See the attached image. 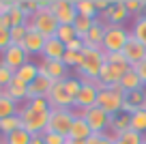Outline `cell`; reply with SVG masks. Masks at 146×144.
Listing matches in <instances>:
<instances>
[{
	"instance_id": "30",
	"label": "cell",
	"mask_w": 146,
	"mask_h": 144,
	"mask_svg": "<svg viewBox=\"0 0 146 144\" xmlns=\"http://www.w3.org/2000/svg\"><path fill=\"white\" fill-rule=\"evenodd\" d=\"M131 129L137 131V133H142L146 138V110H135V112L131 114Z\"/></svg>"
},
{
	"instance_id": "45",
	"label": "cell",
	"mask_w": 146,
	"mask_h": 144,
	"mask_svg": "<svg viewBox=\"0 0 146 144\" xmlns=\"http://www.w3.org/2000/svg\"><path fill=\"white\" fill-rule=\"evenodd\" d=\"M9 45H11V35H9V30H0V54H2Z\"/></svg>"
},
{
	"instance_id": "8",
	"label": "cell",
	"mask_w": 146,
	"mask_h": 144,
	"mask_svg": "<svg viewBox=\"0 0 146 144\" xmlns=\"http://www.w3.org/2000/svg\"><path fill=\"white\" fill-rule=\"evenodd\" d=\"M50 11L54 13L58 26H73L75 17H78V11H75V2L73 0H52Z\"/></svg>"
},
{
	"instance_id": "3",
	"label": "cell",
	"mask_w": 146,
	"mask_h": 144,
	"mask_svg": "<svg viewBox=\"0 0 146 144\" xmlns=\"http://www.w3.org/2000/svg\"><path fill=\"white\" fill-rule=\"evenodd\" d=\"M123 103H125V93L120 90V86H103L99 90L97 97V105L103 112H108L110 116L123 112Z\"/></svg>"
},
{
	"instance_id": "42",
	"label": "cell",
	"mask_w": 146,
	"mask_h": 144,
	"mask_svg": "<svg viewBox=\"0 0 146 144\" xmlns=\"http://www.w3.org/2000/svg\"><path fill=\"white\" fill-rule=\"evenodd\" d=\"M26 105H30L32 110H36V112H50V103H47V99H30Z\"/></svg>"
},
{
	"instance_id": "5",
	"label": "cell",
	"mask_w": 146,
	"mask_h": 144,
	"mask_svg": "<svg viewBox=\"0 0 146 144\" xmlns=\"http://www.w3.org/2000/svg\"><path fill=\"white\" fill-rule=\"evenodd\" d=\"M28 28L36 30L39 35L45 37V39H52V37H56V30H58V22H56L54 13H52L50 7H47V9H41V11H36V13L32 15L30 22H28Z\"/></svg>"
},
{
	"instance_id": "21",
	"label": "cell",
	"mask_w": 146,
	"mask_h": 144,
	"mask_svg": "<svg viewBox=\"0 0 146 144\" xmlns=\"http://www.w3.org/2000/svg\"><path fill=\"white\" fill-rule=\"evenodd\" d=\"M7 95L17 103H28V84H24L19 77H13L11 84L7 86Z\"/></svg>"
},
{
	"instance_id": "9",
	"label": "cell",
	"mask_w": 146,
	"mask_h": 144,
	"mask_svg": "<svg viewBox=\"0 0 146 144\" xmlns=\"http://www.w3.org/2000/svg\"><path fill=\"white\" fill-rule=\"evenodd\" d=\"M47 103H50L52 110H73L75 99L67 93V88H64V80L62 82H54L50 95H47Z\"/></svg>"
},
{
	"instance_id": "4",
	"label": "cell",
	"mask_w": 146,
	"mask_h": 144,
	"mask_svg": "<svg viewBox=\"0 0 146 144\" xmlns=\"http://www.w3.org/2000/svg\"><path fill=\"white\" fill-rule=\"evenodd\" d=\"M129 37H131V30L125 26H105V37H103L101 50L105 54H118L127 45Z\"/></svg>"
},
{
	"instance_id": "31",
	"label": "cell",
	"mask_w": 146,
	"mask_h": 144,
	"mask_svg": "<svg viewBox=\"0 0 146 144\" xmlns=\"http://www.w3.org/2000/svg\"><path fill=\"white\" fill-rule=\"evenodd\" d=\"M92 24H95V19L84 17V15H78L75 22H73V30H75V35H78L80 39H84V37L88 35V30L92 28Z\"/></svg>"
},
{
	"instance_id": "36",
	"label": "cell",
	"mask_w": 146,
	"mask_h": 144,
	"mask_svg": "<svg viewBox=\"0 0 146 144\" xmlns=\"http://www.w3.org/2000/svg\"><path fill=\"white\" fill-rule=\"evenodd\" d=\"M64 88H67V93L75 99V97L80 95V90H82V80L75 77V75H69L67 80H64Z\"/></svg>"
},
{
	"instance_id": "18",
	"label": "cell",
	"mask_w": 146,
	"mask_h": 144,
	"mask_svg": "<svg viewBox=\"0 0 146 144\" xmlns=\"http://www.w3.org/2000/svg\"><path fill=\"white\" fill-rule=\"evenodd\" d=\"M146 105V88L133 90V93L125 95V103H123V112L125 114H133L135 110H142Z\"/></svg>"
},
{
	"instance_id": "17",
	"label": "cell",
	"mask_w": 146,
	"mask_h": 144,
	"mask_svg": "<svg viewBox=\"0 0 146 144\" xmlns=\"http://www.w3.org/2000/svg\"><path fill=\"white\" fill-rule=\"evenodd\" d=\"M64 54H67V45L64 43H60L56 37L45 39V45H43V52H41L43 60H62Z\"/></svg>"
},
{
	"instance_id": "7",
	"label": "cell",
	"mask_w": 146,
	"mask_h": 144,
	"mask_svg": "<svg viewBox=\"0 0 146 144\" xmlns=\"http://www.w3.org/2000/svg\"><path fill=\"white\" fill-rule=\"evenodd\" d=\"M73 112H75V116H82L84 121L88 123V127L92 129V133H105V131H108L110 114L103 112L99 105H95V108H90V110H84V112H78V110H73Z\"/></svg>"
},
{
	"instance_id": "53",
	"label": "cell",
	"mask_w": 146,
	"mask_h": 144,
	"mask_svg": "<svg viewBox=\"0 0 146 144\" xmlns=\"http://www.w3.org/2000/svg\"><path fill=\"white\" fill-rule=\"evenodd\" d=\"M0 140H2V138H0Z\"/></svg>"
},
{
	"instance_id": "35",
	"label": "cell",
	"mask_w": 146,
	"mask_h": 144,
	"mask_svg": "<svg viewBox=\"0 0 146 144\" xmlns=\"http://www.w3.org/2000/svg\"><path fill=\"white\" fill-rule=\"evenodd\" d=\"M56 39L60 41V43H71L73 39H78V35H75V30H73V26H58V30H56Z\"/></svg>"
},
{
	"instance_id": "1",
	"label": "cell",
	"mask_w": 146,
	"mask_h": 144,
	"mask_svg": "<svg viewBox=\"0 0 146 144\" xmlns=\"http://www.w3.org/2000/svg\"><path fill=\"white\" fill-rule=\"evenodd\" d=\"M84 65L73 73L75 77L84 82V84H95L99 80L101 67L105 65V52L101 47H84Z\"/></svg>"
},
{
	"instance_id": "11",
	"label": "cell",
	"mask_w": 146,
	"mask_h": 144,
	"mask_svg": "<svg viewBox=\"0 0 146 144\" xmlns=\"http://www.w3.org/2000/svg\"><path fill=\"white\" fill-rule=\"evenodd\" d=\"M0 63L5 65V67H9L11 71H17V69H22L26 63H30V56L24 52L22 45H9L5 52H2V60Z\"/></svg>"
},
{
	"instance_id": "2",
	"label": "cell",
	"mask_w": 146,
	"mask_h": 144,
	"mask_svg": "<svg viewBox=\"0 0 146 144\" xmlns=\"http://www.w3.org/2000/svg\"><path fill=\"white\" fill-rule=\"evenodd\" d=\"M50 112H52V110H50ZM50 112H36V110H32L30 105L24 103L22 108H19V112H17L19 121H22V129H24V131H28L30 135L43 133V131L47 129Z\"/></svg>"
},
{
	"instance_id": "44",
	"label": "cell",
	"mask_w": 146,
	"mask_h": 144,
	"mask_svg": "<svg viewBox=\"0 0 146 144\" xmlns=\"http://www.w3.org/2000/svg\"><path fill=\"white\" fill-rule=\"evenodd\" d=\"M84 47H86V45H84V39H73L71 43H67V50L69 52H84Z\"/></svg>"
},
{
	"instance_id": "51",
	"label": "cell",
	"mask_w": 146,
	"mask_h": 144,
	"mask_svg": "<svg viewBox=\"0 0 146 144\" xmlns=\"http://www.w3.org/2000/svg\"><path fill=\"white\" fill-rule=\"evenodd\" d=\"M0 144H2V140H0Z\"/></svg>"
},
{
	"instance_id": "20",
	"label": "cell",
	"mask_w": 146,
	"mask_h": 144,
	"mask_svg": "<svg viewBox=\"0 0 146 144\" xmlns=\"http://www.w3.org/2000/svg\"><path fill=\"white\" fill-rule=\"evenodd\" d=\"M103 37H105V24L101 19H95L92 28L88 30V35L84 37V45L86 47H101L103 45Z\"/></svg>"
},
{
	"instance_id": "15",
	"label": "cell",
	"mask_w": 146,
	"mask_h": 144,
	"mask_svg": "<svg viewBox=\"0 0 146 144\" xmlns=\"http://www.w3.org/2000/svg\"><path fill=\"white\" fill-rule=\"evenodd\" d=\"M52 86H54V82L47 75H41V73H39V77H36L32 84H28V101L30 99H47Z\"/></svg>"
},
{
	"instance_id": "40",
	"label": "cell",
	"mask_w": 146,
	"mask_h": 144,
	"mask_svg": "<svg viewBox=\"0 0 146 144\" xmlns=\"http://www.w3.org/2000/svg\"><path fill=\"white\" fill-rule=\"evenodd\" d=\"M114 142H116V138L110 133H92L86 140V144H114Z\"/></svg>"
},
{
	"instance_id": "48",
	"label": "cell",
	"mask_w": 146,
	"mask_h": 144,
	"mask_svg": "<svg viewBox=\"0 0 146 144\" xmlns=\"http://www.w3.org/2000/svg\"><path fill=\"white\" fill-rule=\"evenodd\" d=\"M110 7H112V2H110V0H95V9H97V13H99V15L105 13Z\"/></svg>"
},
{
	"instance_id": "39",
	"label": "cell",
	"mask_w": 146,
	"mask_h": 144,
	"mask_svg": "<svg viewBox=\"0 0 146 144\" xmlns=\"http://www.w3.org/2000/svg\"><path fill=\"white\" fill-rule=\"evenodd\" d=\"M13 77H15V73L11 71L9 67H5V65L0 63V90H7V86L11 84Z\"/></svg>"
},
{
	"instance_id": "29",
	"label": "cell",
	"mask_w": 146,
	"mask_h": 144,
	"mask_svg": "<svg viewBox=\"0 0 146 144\" xmlns=\"http://www.w3.org/2000/svg\"><path fill=\"white\" fill-rule=\"evenodd\" d=\"M17 129H22V121H19L17 114L5 118V121H0V138H5V135L13 133V131H17Z\"/></svg>"
},
{
	"instance_id": "26",
	"label": "cell",
	"mask_w": 146,
	"mask_h": 144,
	"mask_svg": "<svg viewBox=\"0 0 146 144\" xmlns=\"http://www.w3.org/2000/svg\"><path fill=\"white\" fill-rule=\"evenodd\" d=\"M129 30H131V37H135V39L146 47V13L142 15V17H135V19H133V24H131V28H129Z\"/></svg>"
},
{
	"instance_id": "47",
	"label": "cell",
	"mask_w": 146,
	"mask_h": 144,
	"mask_svg": "<svg viewBox=\"0 0 146 144\" xmlns=\"http://www.w3.org/2000/svg\"><path fill=\"white\" fill-rule=\"evenodd\" d=\"M15 7V0H0V15H9Z\"/></svg>"
},
{
	"instance_id": "34",
	"label": "cell",
	"mask_w": 146,
	"mask_h": 144,
	"mask_svg": "<svg viewBox=\"0 0 146 144\" xmlns=\"http://www.w3.org/2000/svg\"><path fill=\"white\" fill-rule=\"evenodd\" d=\"M125 7L131 17H142L146 13V2H142V0H125Z\"/></svg>"
},
{
	"instance_id": "43",
	"label": "cell",
	"mask_w": 146,
	"mask_h": 144,
	"mask_svg": "<svg viewBox=\"0 0 146 144\" xmlns=\"http://www.w3.org/2000/svg\"><path fill=\"white\" fill-rule=\"evenodd\" d=\"M43 144H67V138L58 133H50V131H43Z\"/></svg>"
},
{
	"instance_id": "49",
	"label": "cell",
	"mask_w": 146,
	"mask_h": 144,
	"mask_svg": "<svg viewBox=\"0 0 146 144\" xmlns=\"http://www.w3.org/2000/svg\"><path fill=\"white\" fill-rule=\"evenodd\" d=\"M67 144H86V140H69L67 138Z\"/></svg>"
},
{
	"instance_id": "37",
	"label": "cell",
	"mask_w": 146,
	"mask_h": 144,
	"mask_svg": "<svg viewBox=\"0 0 146 144\" xmlns=\"http://www.w3.org/2000/svg\"><path fill=\"white\" fill-rule=\"evenodd\" d=\"M118 140L123 144H142L144 142V135L137 133V131H133V129H127V131H123V133L118 135Z\"/></svg>"
},
{
	"instance_id": "52",
	"label": "cell",
	"mask_w": 146,
	"mask_h": 144,
	"mask_svg": "<svg viewBox=\"0 0 146 144\" xmlns=\"http://www.w3.org/2000/svg\"><path fill=\"white\" fill-rule=\"evenodd\" d=\"M144 110H146V105H144Z\"/></svg>"
},
{
	"instance_id": "33",
	"label": "cell",
	"mask_w": 146,
	"mask_h": 144,
	"mask_svg": "<svg viewBox=\"0 0 146 144\" xmlns=\"http://www.w3.org/2000/svg\"><path fill=\"white\" fill-rule=\"evenodd\" d=\"M62 63L67 65L69 69H73V71H78V69H80V67L84 65V54H82V52H69V50H67V54H64Z\"/></svg>"
},
{
	"instance_id": "6",
	"label": "cell",
	"mask_w": 146,
	"mask_h": 144,
	"mask_svg": "<svg viewBox=\"0 0 146 144\" xmlns=\"http://www.w3.org/2000/svg\"><path fill=\"white\" fill-rule=\"evenodd\" d=\"M73 121H75V112H73V110H52L45 131L58 133V135H62V138H69Z\"/></svg>"
},
{
	"instance_id": "13",
	"label": "cell",
	"mask_w": 146,
	"mask_h": 144,
	"mask_svg": "<svg viewBox=\"0 0 146 144\" xmlns=\"http://www.w3.org/2000/svg\"><path fill=\"white\" fill-rule=\"evenodd\" d=\"M97 97H99V88L95 84H84L82 82V90L80 95L75 97V105L73 110H78V112H84V110H90L97 105Z\"/></svg>"
},
{
	"instance_id": "19",
	"label": "cell",
	"mask_w": 146,
	"mask_h": 144,
	"mask_svg": "<svg viewBox=\"0 0 146 144\" xmlns=\"http://www.w3.org/2000/svg\"><path fill=\"white\" fill-rule=\"evenodd\" d=\"M131 129V114H125V112H118L114 114V116H110V127L105 133L114 135V138H118L123 131Z\"/></svg>"
},
{
	"instance_id": "41",
	"label": "cell",
	"mask_w": 146,
	"mask_h": 144,
	"mask_svg": "<svg viewBox=\"0 0 146 144\" xmlns=\"http://www.w3.org/2000/svg\"><path fill=\"white\" fill-rule=\"evenodd\" d=\"M105 63L120 65V67H131V65L127 63V58L123 56V52H118V54H105Z\"/></svg>"
},
{
	"instance_id": "38",
	"label": "cell",
	"mask_w": 146,
	"mask_h": 144,
	"mask_svg": "<svg viewBox=\"0 0 146 144\" xmlns=\"http://www.w3.org/2000/svg\"><path fill=\"white\" fill-rule=\"evenodd\" d=\"M9 35H11V45H22L28 35V26H15L9 30Z\"/></svg>"
},
{
	"instance_id": "25",
	"label": "cell",
	"mask_w": 146,
	"mask_h": 144,
	"mask_svg": "<svg viewBox=\"0 0 146 144\" xmlns=\"http://www.w3.org/2000/svg\"><path fill=\"white\" fill-rule=\"evenodd\" d=\"M15 77H19L24 84H32L39 77V63H26L22 69L15 71Z\"/></svg>"
},
{
	"instance_id": "28",
	"label": "cell",
	"mask_w": 146,
	"mask_h": 144,
	"mask_svg": "<svg viewBox=\"0 0 146 144\" xmlns=\"http://www.w3.org/2000/svg\"><path fill=\"white\" fill-rule=\"evenodd\" d=\"M9 19H11V28H15V26H28V15L22 11V7H19V0H15V7L11 9V13H9Z\"/></svg>"
},
{
	"instance_id": "46",
	"label": "cell",
	"mask_w": 146,
	"mask_h": 144,
	"mask_svg": "<svg viewBox=\"0 0 146 144\" xmlns=\"http://www.w3.org/2000/svg\"><path fill=\"white\" fill-rule=\"evenodd\" d=\"M133 69H135V73H137V75H140L142 84H144V88H146V58L142 60L140 65H135V67H133Z\"/></svg>"
},
{
	"instance_id": "23",
	"label": "cell",
	"mask_w": 146,
	"mask_h": 144,
	"mask_svg": "<svg viewBox=\"0 0 146 144\" xmlns=\"http://www.w3.org/2000/svg\"><path fill=\"white\" fill-rule=\"evenodd\" d=\"M120 90H123L125 95L127 93H133V90H140V88H144V84H142V80H140V75L135 73V69H129L127 73L123 75V80H120Z\"/></svg>"
},
{
	"instance_id": "50",
	"label": "cell",
	"mask_w": 146,
	"mask_h": 144,
	"mask_svg": "<svg viewBox=\"0 0 146 144\" xmlns=\"http://www.w3.org/2000/svg\"><path fill=\"white\" fill-rule=\"evenodd\" d=\"M142 144H146V138H144V142H142Z\"/></svg>"
},
{
	"instance_id": "16",
	"label": "cell",
	"mask_w": 146,
	"mask_h": 144,
	"mask_svg": "<svg viewBox=\"0 0 146 144\" xmlns=\"http://www.w3.org/2000/svg\"><path fill=\"white\" fill-rule=\"evenodd\" d=\"M43 45H45V37L39 35V32L32 30V28H28V35H26V39H24V43H22L24 52H26L28 56H41Z\"/></svg>"
},
{
	"instance_id": "27",
	"label": "cell",
	"mask_w": 146,
	"mask_h": 144,
	"mask_svg": "<svg viewBox=\"0 0 146 144\" xmlns=\"http://www.w3.org/2000/svg\"><path fill=\"white\" fill-rule=\"evenodd\" d=\"M75 11H78V15H84V17L99 19V13L95 9V0H75Z\"/></svg>"
},
{
	"instance_id": "32",
	"label": "cell",
	"mask_w": 146,
	"mask_h": 144,
	"mask_svg": "<svg viewBox=\"0 0 146 144\" xmlns=\"http://www.w3.org/2000/svg\"><path fill=\"white\" fill-rule=\"evenodd\" d=\"M30 140H32V135L28 133V131L17 129V131H13V133L5 135V138H2V144H30Z\"/></svg>"
},
{
	"instance_id": "14",
	"label": "cell",
	"mask_w": 146,
	"mask_h": 144,
	"mask_svg": "<svg viewBox=\"0 0 146 144\" xmlns=\"http://www.w3.org/2000/svg\"><path fill=\"white\" fill-rule=\"evenodd\" d=\"M123 56L127 58V63L131 65V67H135V65H140L142 60L146 58V47L135 39V37H129L127 45L123 47Z\"/></svg>"
},
{
	"instance_id": "24",
	"label": "cell",
	"mask_w": 146,
	"mask_h": 144,
	"mask_svg": "<svg viewBox=\"0 0 146 144\" xmlns=\"http://www.w3.org/2000/svg\"><path fill=\"white\" fill-rule=\"evenodd\" d=\"M19 112V103L13 101L7 95V90H0V121H5L9 116H15Z\"/></svg>"
},
{
	"instance_id": "12",
	"label": "cell",
	"mask_w": 146,
	"mask_h": 144,
	"mask_svg": "<svg viewBox=\"0 0 146 144\" xmlns=\"http://www.w3.org/2000/svg\"><path fill=\"white\" fill-rule=\"evenodd\" d=\"M39 73L41 75H47L52 82H62L67 80L71 73H69V67L62 63V60H43L39 63Z\"/></svg>"
},
{
	"instance_id": "10",
	"label": "cell",
	"mask_w": 146,
	"mask_h": 144,
	"mask_svg": "<svg viewBox=\"0 0 146 144\" xmlns=\"http://www.w3.org/2000/svg\"><path fill=\"white\" fill-rule=\"evenodd\" d=\"M129 17H131V15L127 13L125 0H116V2H112V7H110L105 13L99 15V19L105 24V26H125Z\"/></svg>"
},
{
	"instance_id": "22",
	"label": "cell",
	"mask_w": 146,
	"mask_h": 144,
	"mask_svg": "<svg viewBox=\"0 0 146 144\" xmlns=\"http://www.w3.org/2000/svg\"><path fill=\"white\" fill-rule=\"evenodd\" d=\"M90 135H92V129L88 127V123L82 116H75L71 131H69V140H88Z\"/></svg>"
}]
</instances>
